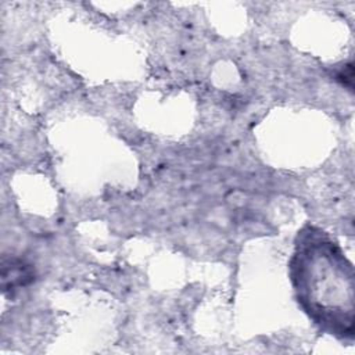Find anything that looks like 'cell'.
I'll list each match as a JSON object with an SVG mask.
<instances>
[{"instance_id":"1","label":"cell","mask_w":355,"mask_h":355,"mask_svg":"<svg viewBox=\"0 0 355 355\" xmlns=\"http://www.w3.org/2000/svg\"><path fill=\"white\" fill-rule=\"evenodd\" d=\"M290 277L315 324L338 338L354 337V268L329 233L316 226L298 232Z\"/></svg>"}]
</instances>
